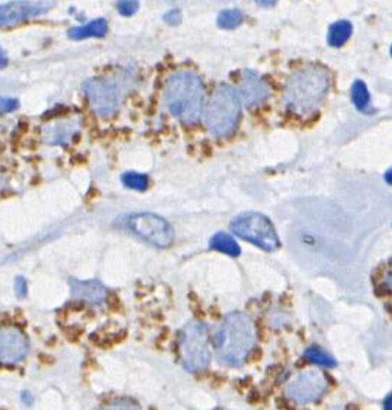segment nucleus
I'll return each instance as SVG.
<instances>
[{"instance_id":"nucleus-1","label":"nucleus","mask_w":392,"mask_h":410,"mask_svg":"<svg viewBox=\"0 0 392 410\" xmlns=\"http://www.w3.org/2000/svg\"><path fill=\"white\" fill-rule=\"evenodd\" d=\"M256 343L255 325L246 313H228L214 333L215 355L225 367H241Z\"/></svg>"},{"instance_id":"nucleus-2","label":"nucleus","mask_w":392,"mask_h":410,"mask_svg":"<svg viewBox=\"0 0 392 410\" xmlns=\"http://www.w3.org/2000/svg\"><path fill=\"white\" fill-rule=\"evenodd\" d=\"M330 79V71L320 65H307L295 70L284 89V102L288 111L296 115L316 111L328 94Z\"/></svg>"},{"instance_id":"nucleus-3","label":"nucleus","mask_w":392,"mask_h":410,"mask_svg":"<svg viewBox=\"0 0 392 410\" xmlns=\"http://www.w3.org/2000/svg\"><path fill=\"white\" fill-rule=\"evenodd\" d=\"M203 89L199 76L189 70L176 71L170 76L164 86V103L170 114L180 119L185 126H195L203 114Z\"/></svg>"},{"instance_id":"nucleus-4","label":"nucleus","mask_w":392,"mask_h":410,"mask_svg":"<svg viewBox=\"0 0 392 410\" xmlns=\"http://www.w3.org/2000/svg\"><path fill=\"white\" fill-rule=\"evenodd\" d=\"M241 114V99L237 89L230 85H219L207 105L205 124L215 137L231 134Z\"/></svg>"},{"instance_id":"nucleus-5","label":"nucleus","mask_w":392,"mask_h":410,"mask_svg":"<svg viewBox=\"0 0 392 410\" xmlns=\"http://www.w3.org/2000/svg\"><path fill=\"white\" fill-rule=\"evenodd\" d=\"M230 230L264 252H275L280 248V240L272 221L260 212H241L230 223Z\"/></svg>"},{"instance_id":"nucleus-6","label":"nucleus","mask_w":392,"mask_h":410,"mask_svg":"<svg viewBox=\"0 0 392 410\" xmlns=\"http://www.w3.org/2000/svg\"><path fill=\"white\" fill-rule=\"evenodd\" d=\"M180 362L185 370L198 373L205 370L211 362L208 327L205 323L192 321L187 323L180 335Z\"/></svg>"},{"instance_id":"nucleus-7","label":"nucleus","mask_w":392,"mask_h":410,"mask_svg":"<svg viewBox=\"0 0 392 410\" xmlns=\"http://www.w3.org/2000/svg\"><path fill=\"white\" fill-rule=\"evenodd\" d=\"M127 225L137 236L160 249L171 246L175 240V230L171 224L166 219L151 214V212H137L130 216L127 219Z\"/></svg>"},{"instance_id":"nucleus-8","label":"nucleus","mask_w":392,"mask_h":410,"mask_svg":"<svg viewBox=\"0 0 392 410\" xmlns=\"http://www.w3.org/2000/svg\"><path fill=\"white\" fill-rule=\"evenodd\" d=\"M83 90L93 111L101 117L115 114L123 99L121 85L109 79H87L83 83Z\"/></svg>"},{"instance_id":"nucleus-9","label":"nucleus","mask_w":392,"mask_h":410,"mask_svg":"<svg viewBox=\"0 0 392 410\" xmlns=\"http://www.w3.org/2000/svg\"><path fill=\"white\" fill-rule=\"evenodd\" d=\"M327 388V379L323 373L307 370L295 375L285 387L287 396L298 403L307 404L318 400Z\"/></svg>"},{"instance_id":"nucleus-10","label":"nucleus","mask_w":392,"mask_h":410,"mask_svg":"<svg viewBox=\"0 0 392 410\" xmlns=\"http://www.w3.org/2000/svg\"><path fill=\"white\" fill-rule=\"evenodd\" d=\"M28 354V341L24 333L15 326L0 327V364L15 366Z\"/></svg>"},{"instance_id":"nucleus-11","label":"nucleus","mask_w":392,"mask_h":410,"mask_svg":"<svg viewBox=\"0 0 392 410\" xmlns=\"http://www.w3.org/2000/svg\"><path fill=\"white\" fill-rule=\"evenodd\" d=\"M56 2H49V0H24V2H9L0 5V26H9L13 24H18L28 18L38 17L45 12H49Z\"/></svg>"},{"instance_id":"nucleus-12","label":"nucleus","mask_w":392,"mask_h":410,"mask_svg":"<svg viewBox=\"0 0 392 410\" xmlns=\"http://www.w3.org/2000/svg\"><path fill=\"white\" fill-rule=\"evenodd\" d=\"M237 94L247 106H255L264 102L269 96V86L260 78V74L252 69H246L241 74Z\"/></svg>"},{"instance_id":"nucleus-13","label":"nucleus","mask_w":392,"mask_h":410,"mask_svg":"<svg viewBox=\"0 0 392 410\" xmlns=\"http://www.w3.org/2000/svg\"><path fill=\"white\" fill-rule=\"evenodd\" d=\"M80 126L78 118L56 119L42 127V140L51 146H66L80 130Z\"/></svg>"},{"instance_id":"nucleus-14","label":"nucleus","mask_w":392,"mask_h":410,"mask_svg":"<svg viewBox=\"0 0 392 410\" xmlns=\"http://www.w3.org/2000/svg\"><path fill=\"white\" fill-rule=\"evenodd\" d=\"M70 291L71 297L76 300H83L90 305H101L106 300V288L98 280H70Z\"/></svg>"},{"instance_id":"nucleus-15","label":"nucleus","mask_w":392,"mask_h":410,"mask_svg":"<svg viewBox=\"0 0 392 410\" xmlns=\"http://www.w3.org/2000/svg\"><path fill=\"white\" fill-rule=\"evenodd\" d=\"M108 34V22L103 18L93 19L83 26H74L67 31L71 40H85V38H102Z\"/></svg>"},{"instance_id":"nucleus-16","label":"nucleus","mask_w":392,"mask_h":410,"mask_svg":"<svg viewBox=\"0 0 392 410\" xmlns=\"http://www.w3.org/2000/svg\"><path fill=\"white\" fill-rule=\"evenodd\" d=\"M352 33H353L352 22H349L346 19L336 21L330 26H328L327 44L333 49H339V47H341V45L348 42V40L352 37Z\"/></svg>"},{"instance_id":"nucleus-17","label":"nucleus","mask_w":392,"mask_h":410,"mask_svg":"<svg viewBox=\"0 0 392 410\" xmlns=\"http://www.w3.org/2000/svg\"><path fill=\"white\" fill-rule=\"evenodd\" d=\"M210 248L212 250L228 255L231 257H237L241 253V248L239 246L237 240L225 232L215 233L210 240Z\"/></svg>"},{"instance_id":"nucleus-18","label":"nucleus","mask_w":392,"mask_h":410,"mask_svg":"<svg viewBox=\"0 0 392 410\" xmlns=\"http://www.w3.org/2000/svg\"><path fill=\"white\" fill-rule=\"evenodd\" d=\"M350 98L352 102L355 105V108L359 112H364V114H372L373 110L370 106V95H369V90L368 86L364 80H355L352 83L350 87Z\"/></svg>"},{"instance_id":"nucleus-19","label":"nucleus","mask_w":392,"mask_h":410,"mask_svg":"<svg viewBox=\"0 0 392 410\" xmlns=\"http://www.w3.org/2000/svg\"><path fill=\"white\" fill-rule=\"evenodd\" d=\"M244 15L240 9H224L218 13L216 25L221 29H234L243 24Z\"/></svg>"},{"instance_id":"nucleus-20","label":"nucleus","mask_w":392,"mask_h":410,"mask_svg":"<svg viewBox=\"0 0 392 410\" xmlns=\"http://www.w3.org/2000/svg\"><path fill=\"white\" fill-rule=\"evenodd\" d=\"M304 357L308 361H311L314 364H317V366H321V367L334 368L337 366L336 359L332 355H328L324 351V349H321L318 346H309V348H307L305 351H304Z\"/></svg>"},{"instance_id":"nucleus-21","label":"nucleus","mask_w":392,"mask_h":410,"mask_svg":"<svg viewBox=\"0 0 392 410\" xmlns=\"http://www.w3.org/2000/svg\"><path fill=\"white\" fill-rule=\"evenodd\" d=\"M121 180L123 187L134 191H139V192H144L150 184L148 176L146 173H138V172H125L121 176Z\"/></svg>"},{"instance_id":"nucleus-22","label":"nucleus","mask_w":392,"mask_h":410,"mask_svg":"<svg viewBox=\"0 0 392 410\" xmlns=\"http://www.w3.org/2000/svg\"><path fill=\"white\" fill-rule=\"evenodd\" d=\"M117 9L122 17H133L139 9V2L138 0H122L117 3Z\"/></svg>"},{"instance_id":"nucleus-23","label":"nucleus","mask_w":392,"mask_h":410,"mask_svg":"<svg viewBox=\"0 0 392 410\" xmlns=\"http://www.w3.org/2000/svg\"><path fill=\"white\" fill-rule=\"evenodd\" d=\"M99 410H139L138 404L130 400H115L109 404L102 406Z\"/></svg>"},{"instance_id":"nucleus-24","label":"nucleus","mask_w":392,"mask_h":410,"mask_svg":"<svg viewBox=\"0 0 392 410\" xmlns=\"http://www.w3.org/2000/svg\"><path fill=\"white\" fill-rule=\"evenodd\" d=\"M19 106L18 99L12 98H0V112H12Z\"/></svg>"},{"instance_id":"nucleus-25","label":"nucleus","mask_w":392,"mask_h":410,"mask_svg":"<svg viewBox=\"0 0 392 410\" xmlns=\"http://www.w3.org/2000/svg\"><path fill=\"white\" fill-rule=\"evenodd\" d=\"M164 22L169 25H179L182 21V13L179 9H173V10H169L164 17H163Z\"/></svg>"},{"instance_id":"nucleus-26","label":"nucleus","mask_w":392,"mask_h":410,"mask_svg":"<svg viewBox=\"0 0 392 410\" xmlns=\"http://www.w3.org/2000/svg\"><path fill=\"white\" fill-rule=\"evenodd\" d=\"M26 288H28V285H26L25 278L18 277L17 280H15V293H17V296L19 298H24L26 296Z\"/></svg>"},{"instance_id":"nucleus-27","label":"nucleus","mask_w":392,"mask_h":410,"mask_svg":"<svg viewBox=\"0 0 392 410\" xmlns=\"http://www.w3.org/2000/svg\"><path fill=\"white\" fill-rule=\"evenodd\" d=\"M8 63H9L8 55H6L5 50L2 47H0V69H5L8 66Z\"/></svg>"},{"instance_id":"nucleus-28","label":"nucleus","mask_w":392,"mask_h":410,"mask_svg":"<svg viewBox=\"0 0 392 410\" xmlns=\"http://www.w3.org/2000/svg\"><path fill=\"white\" fill-rule=\"evenodd\" d=\"M22 400L25 404H33V398L29 393H22Z\"/></svg>"},{"instance_id":"nucleus-29","label":"nucleus","mask_w":392,"mask_h":410,"mask_svg":"<svg viewBox=\"0 0 392 410\" xmlns=\"http://www.w3.org/2000/svg\"><path fill=\"white\" fill-rule=\"evenodd\" d=\"M391 400H392V396L391 394H388L385 402H384V410H391Z\"/></svg>"},{"instance_id":"nucleus-30","label":"nucleus","mask_w":392,"mask_h":410,"mask_svg":"<svg viewBox=\"0 0 392 410\" xmlns=\"http://www.w3.org/2000/svg\"><path fill=\"white\" fill-rule=\"evenodd\" d=\"M257 6H266V8H271V6H275L276 2H256Z\"/></svg>"},{"instance_id":"nucleus-31","label":"nucleus","mask_w":392,"mask_h":410,"mask_svg":"<svg viewBox=\"0 0 392 410\" xmlns=\"http://www.w3.org/2000/svg\"><path fill=\"white\" fill-rule=\"evenodd\" d=\"M384 178L386 179V184H388V185H391V169H388V171H386V173H385V176H384Z\"/></svg>"}]
</instances>
